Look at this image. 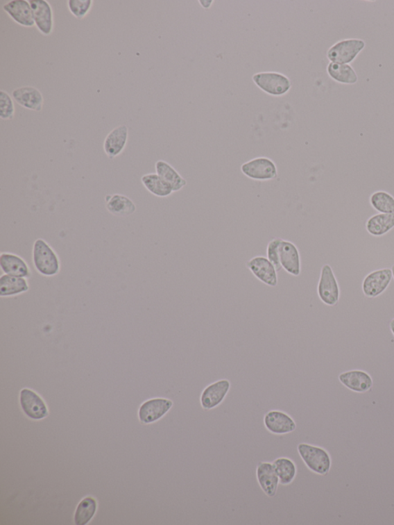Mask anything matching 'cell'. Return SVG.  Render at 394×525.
Returning a JSON list of instances; mask_svg holds the SVG:
<instances>
[{
    "label": "cell",
    "instance_id": "cb8c5ba5",
    "mask_svg": "<svg viewBox=\"0 0 394 525\" xmlns=\"http://www.w3.org/2000/svg\"><path fill=\"white\" fill-rule=\"evenodd\" d=\"M274 468L280 480V485H290L298 475V467L294 461L286 457H280L273 460Z\"/></svg>",
    "mask_w": 394,
    "mask_h": 525
},
{
    "label": "cell",
    "instance_id": "e0dca14e",
    "mask_svg": "<svg viewBox=\"0 0 394 525\" xmlns=\"http://www.w3.org/2000/svg\"><path fill=\"white\" fill-rule=\"evenodd\" d=\"M3 9L16 24L26 28L35 26L30 1L12 0L4 4Z\"/></svg>",
    "mask_w": 394,
    "mask_h": 525
},
{
    "label": "cell",
    "instance_id": "836d02e7",
    "mask_svg": "<svg viewBox=\"0 0 394 525\" xmlns=\"http://www.w3.org/2000/svg\"><path fill=\"white\" fill-rule=\"evenodd\" d=\"M391 271H392V274H393V278L394 279V265L392 266Z\"/></svg>",
    "mask_w": 394,
    "mask_h": 525
},
{
    "label": "cell",
    "instance_id": "7402d4cb",
    "mask_svg": "<svg viewBox=\"0 0 394 525\" xmlns=\"http://www.w3.org/2000/svg\"><path fill=\"white\" fill-rule=\"evenodd\" d=\"M155 168L156 174L172 188L173 192H178L187 186V181L167 162L158 160Z\"/></svg>",
    "mask_w": 394,
    "mask_h": 525
},
{
    "label": "cell",
    "instance_id": "44dd1931",
    "mask_svg": "<svg viewBox=\"0 0 394 525\" xmlns=\"http://www.w3.org/2000/svg\"><path fill=\"white\" fill-rule=\"evenodd\" d=\"M105 208L111 215L117 217H128L135 214L136 204L129 197L121 194L105 196Z\"/></svg>",
    "mask_w": 394,
    "mask_h": 525
},
{
    "label": "cell",
    "instance_id": "603a6c76",
    "mask_svg": "<svg viewBox=\"0 0 394 525\" xmlns=\"http://www.w3.org/2000/svg\"><path fill=\"white\" fill-rule=\"evenodd\" d=\"M30 286L26 278L3 274L0 278V296L11 297L25 293Z\"/></svg>",
    "mask_w": 394,
    "mask_h": 525
},
{
    "label": "cell",
    "instance_id": "d6986e66",
    "mask_svg": "<svg viewBox=\"0 0 394 525\" xmlns=\"http://www.w3.org/2000/svg\"><path fill=\"white\" fill-rule=\"evenodd\" d=\"M341 384L356 393H365L374 385L371 376L366 372L354 370L343 372L339 375Z\"/></svg>",
    "mask_w": 394,
    "mask_h": 525
},
{
    "label": "cell",
    "instance_id": "d6a6232c",
    "mask_svg": "<svg viewBox=\"0 0 394 525\" xmlns=\"http://www.w3.org/2000/svg\"><path fill=\"white\" fill-rule=\"evenodd\" d=\"M390 329L393 333V335L394 336V318L392 319L391 323H390Z\"/></svg>",
    "mask_w": 394,
    "mask_h": 525
},
{
    "label": "cell",
    "instance_id": "30bf717a",
    "mask_svg": "<svg viewBox=\"0 0 394 525\" xmlns=\"http://www.w3.org/2000/svg\"><path fill=\"white\" fill-rule=\"evenodd\" d=\"M173 406V401L164 397L148 400L139 409V419L144 424L156 422L164 417Z\"/></svg>",
    "mask_w": 394,
    "mask_h": 525
},
{
    "label": "cell",
    "instance_id": "4fadbf2b",
    "mask_svg": "<svg viewBox=\"0 0 394 525\" xmlns=\"http://www.w3.org/2000/svg\"><path fill=\"white\" fill-rule=\"evenodd\" d=\"M35 26L40 33L51 35L53 31L54 19L52 6L46 0H31Z\"/></svg>",
    "mask_w": 394,
    "mask_h": 525
},
{
    "label": "cell",
    "instance_id": "4dcf8cb0",
    "mask_svg": "<svg viewBox=\"0 0 394 525\" xmlns=\"http://www.w3.org/2000/svg\"><path fill=\"white\" fill-rule=\"evenodd\" d=\"M15 116V105L12 97L6 91H0V118L10 120Z\"/></svg>",
    "mask_w": 394,
    "mask_h": 525
},
{
    "label": "cell",
    "instance_id": "4316f807",
    "mask_svg": "<svg viewBox=\"0 0 394 525\" xmlns=\"http://www.w3.org/2000/svg\"><path fill=\"white\" fill-rule=\"evenodd\" d=\"M142 182L151 194L157 197H167L173 193L172 188L157 174H147L142 176Z\"/></svg>",
    "mask_w": 394,
    "mask_h": 525
},
{
    "label": "cell",
    "instance_id": "ba28073f",
    "mask_svg": "<svg viewBox=\"0 0 394 525\" xmlns=\"http://www.w3.org/2000/svg\"><path fill=\"white\" fill-rule=\"evenodd\" d=\"M19 402L25 415L33 420L44 419L49 415L45 401L31 389L21 390Z\"/></svg>",
    "mask_w": 394,
    "mask_h": 525
},
{
    "label": "cell",
    "instance_id": "8992f818",
    "mask_svg": "<svg viewBox=\"0 0 394 525\" xmlns=\"http://www.w3.org/2000/svg\"><path fill=\"white\" fill-rule=\"evenodd\" d=\"M241 169L248 178L258 181L276 179L278 175L275 162L264 157L257 158L244 162Z\"/></svg>",
    "mask_w": 394,
    "mask_h": 525
},
{
    "label": "cell",
    "instance_id": "5bb4252c",
    "mask_svg": "<svg viewBox=\"0 0 394 525\" xmlns=\"http://www.w3.org/2000/svg\"><path fill=\"white\" fill-rule=\"evenodd\" d=\"M280 265L284 271L294 276L301 273L300 254L297 246L291 241L282 240L279 247Z\"/></svg>",
    "mask_w": 394,
    "mask_h": 525
},
{
    "label": "cell",
    "instance_id": "d4e9b609",
    "mask_svg": "<svg viewBox=\"0 0 394 525\" xmlns=\"http://www.w3.org/2000/svg\"><path fill=\"white\" fill-rule=\"evenodd\" d=\"M327 74L336 83L354 85L358 82L356 71L350 65H341L329 62L327 67Z\"/></svg>",
    "mask_w": 394,
    "mask_h": 525
},
{
    "label": "cell",
    "instance_id": "6da1fadb",
    "mask_svg": "<svg viewBox=\"0 0 394 525\" xmlns=\"http://www.w3.org/2000/svg\"><path fill=\"white\" fill-rule=\"evenodd\" d=\"M33 261L35 268L41 275L53 276L60 273V261L58 255L44 239L35 241Z\"/></svg>",
    "mask_w": 394,
    "mask_h": 525
},
{
    "label": "cell",
    "instance_id": "277c9868",
    "mask_svg": "<svg viewBox=\"0 0 394 525\" xmlns=\"http://www.w3.org/2000/svg\"><path fill=\"white\" fill-rule=\"evenodd\" d=\"M252 80L264 93L282 97L289 92L292 83L286 75L277 72H262L252 76Z\"/></svg>",
    "mask_w": 394,
    "mask_h": 525
},
{
    "label": "cell",
    "instance_id": "3957f363",
    "mask_svg": "<svg viewBox=\"0 0 394 525\" xmlns=\"http://www.w3.org/2000/svg\"><path fill=\"white\" fill-rule=\"evenodd\" d=\"M365 47V41L361 39L342 40L329 48L327 58L332 62L350 65L356 60Z\"/></svg>",
    "mask_w": 394,
    "mask_h": 525
},
{
    "label": "cell",
    "instance_id": "9c48e42d",
    "mask_svg": "<svg viewBox=\"0 0 394 525\" xmlns=\"http://www.w3.org/2000/svg\"><path fill=\"white\" fill-rule=\"evenodd\" d=\"M266 429L274 435H286L297 429L293 418L280 410H271L264 417Z\"/></svg>",
    "mask_w": 394,
    "mask_h": 525
},
{
    "label": "cell",
    "instance_id": "83f0119b",
    "mask_svg": "<svg viewBox=\"0 0 394 525\" xmlns=\"http://www.w3.org/2000/svg\"><path fill=\"white\" fill-rule=\"evenodd\" d=\"M97 510V501L93 497H87L77 506L74 514L76 525H86L93 519Z\"/></svg>",
    "mask_w": 394,
    "mask_h": 525
},
{
    "label": "cell",
    "instance_id": "52a82bcc",
    "mask_svg": "<svg viewBox=\"0 0 394 525\" xmlns=\"http://www.w3.org/2000/svg\"><path fill=\"white\" fill-rule=\"evenodd\" d=\"M231 383L228 379L218 380L203 390L200 397L201 408L204 410H213L219 407L226 399Z\"/></svg>",
    "mask_w": 394,
    "mask_h": 525
},
{
    "label": "cell",
    "instance_id": "8fae6325",
    "mask_svg": "<svg viewBox=\"0 0 394 525\" xmlns=\"http://www.w3.org/2000/svg\"><path fill=\"white\" fill-rule=\"evenodd\" d=\"M393 279L391 269H377L365 276L362 290L366 297L375 298L382 295L390 285Z\"/></svg>",
    "mask_w": 394,
    "mask_h": 525
},
{
    "label": "cell",
    "instance_id": "7a4b0ae2",
    "mask_svg": "<svg viewBox=\"0 0 394 525\" xmlns=\"http://www.w3.org/2000/svg\"><path fill=\"white\" fill-rule=\"evenodd\" d=\"M298 452L309 471L321 476L329 474L332 460L326 449L319 446L300 443L298 445Z\"/></svg>",
    "mask_w": 394,
    "mask_h": 525
},
{
    "label": "cell",
    "instance_id": "1f68e13d",
    "mask_svg": "<svg viewBox=\"0 0 394 525\" xmlns=\"http://www.w3.org/2000/svg\"><path fill=\"white\" fill-rule=\"evenodd\" d=\"M282 240L283 239L281 238H274L270 241L266 247L267 259H268L272 262L273 265L275 267L277 272L282 269V267L280 265L279 253L280 244Z\"/></svg>",
    "mask_w": 394,
    "mask_h": 525
},
{
    "label": "cell",
    "instance_id": "7c38bea8",
    "mask_svg": "<svg viewBox=\"0 0 394 525\" xmlns=\"http://www.w3.org/2000/svg\"><path fill=\"white\" fill-rule=\"evenodd\" d=\"M249 271L264 285L275 288L278 285L277 271L272 262L263 256L252 258L246 262Z\"/></svg>",
    "mask_w": 394,
    "mask_h": 525
},
{
    "label": "cell",
    "instance_id": "484cf974",
    "mask_svg": "<svg viewBox=\"0 0 394 525\" xmlns=\"http://www.w3.org/2000/svg\"><path fill=\"white\" fill-rule=\"evenodd\" d=\"M394 228V215L378 214L366 223V229L374 237H382Z\"/></svg>",
    "mask_w": 394,
    "mask_h": 525
},
{
    "label": "cell",
    "instance_id": "f546056e",
    "mask_svg": "<svg viewBox=\"0 0 394 525\" xmlns=\"http://www.w3.org/2000/svg\"><path fill=\"white\" fill-rule=\"evenodd\" d=\"M67 6L70 12L76 18L82 19L88 15L94 6V1L92 0H69Z\"/></svg>",
    "mask_w": 394,
    "mask_h": 525
},
{
    "label": "cell",
    "instance_id": "2e32d148",
    "mask_svg": "<svg viewBox=\"0 0 394 525\" xmlns=\"http://www.w3.org/2000/svg\"><path fill=\"white\" fill-rule=\"evenodd\" d=\"M256 475L258 484L264 493L269 498L275 497L280 480L273 463L259 462L257 466Z\"/></svg>",
    "mask_w": 394,
    "mask_h": 525
},
{
    "label": "cell",
    "instance_id": "9a60e30c",
    "mask_svg": "<svg viewBox=\"0 0 394 525\" xmlns=\"http://www.w3.org/2000/svg\"><path fill=\"white\" fill-rule=\"evenodd\" d=\"M12 97L14 101L26 110L37 112L43 110L44 98L36 88L25 86L17 88L12 91Z\"/></svg>",
    "mask_w": 394,
    "mask_h": 525
},
{
    "label": "cell",
    "instance_id": "ffe728a7",
    "mask_svg": "<svg viewBox=\"0 0 394 525\" xmlns=\"http://www.w3.org/2000/svg\"><path fill=\"white\" fill-rule=\"evenodd\" d=\"M0 267L5 274L18 278H29L32 274L27 262L18 255L11 253L0 255Z\"/></svg>",
    "mask_w": 394,
    "mask_h": 525
},
{
    "label": "cell",
    "instance_id": "5b68a950",
    "mask_svg": "<svg viewBox=\"0 0 394 525\" xmlns=\"http://www.w3.org/2000/svg\"><path fill=\"white\" fill-rule=\"evenodd\" d=\"M318 293L320 301L327 306L333 307L340 300L339 283L332 267L329 265H325L321 268Z\"/></svg>",
    "mask_w": 394,
    "mask_h": 525
},
{
    "label": "cell",
    "instance_id": "ac0fdd59",
    "mask_svg": "<svg viewBox=\"0 0 394 525\" xmlns=\"http://www.w3.org/2000/svg\"><path fill=\"white\" fill-rule=\"evenodd\" d=\"M129 129L128 126L121 125L111 131L104 140L103 150L110 159L121 155L128 144Z\"/></svg>",
    "mask_w": 394,
    "mask_h": 525
},
{
    "label": "cell",
    "instance_id": "f1b7e54d",
    "mask_svg": "<svg viewBox=\"0 0 394 525\" xmlns=\"http://www.w3.org/2000/svg\"><path fill=\"white\" fill-rule=\"evenodd\" d=\"M370 203L379 214L394 215V197L386 191L379 190L372 193Z\"/></svg>",
    "mask_w": 394,
    "mask_h": 525
}]
</instances>
